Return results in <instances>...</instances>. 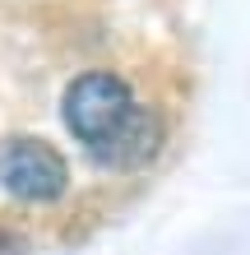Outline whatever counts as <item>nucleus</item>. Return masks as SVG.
Masks as SVG:
<instances>
[{"label": "nucleus", "mask_w": 250, "mask_h": 255, "mask_svg": "<svg viewBox=\"0 0 250 255\" xmlns=\"http://www.w3.org/2000/svg\"><path fill=\"white\" fill-rule=\"evenodd\" d=\"M130 107H135L130 84L116 79L111 70H88V74H79V79L65 88V102H61L65 126H70V134H75L83 148L102 144L130 116Z\"/></svg>", "instance_id": "f257e3e1"}, {"label": "nucleus", "mask_w": 250, "mask_h": 255, "mask_svg": "<svg viewBox=\"0 0 250 255\" xmlns=\"http://www.w3.org/2000/svg\"><path fill=\"white\" fill-rule=\"evenodd\" d=\"M158 144H163V121H158V112L149 107H130V116L121 126H116L102 144H93L88 153H93L102 167H111V172H135L144 167L153 153H158Z\"/></svg>", "instance_id": "7ed1b4c3"}, {"label": "nucleus", "mask_w": 250, "mask_h": 255, "mask_svg": "<svg viewBox=\"0 0 250 255\" xmlns=\"http://www.w3.org/2000/svg\"><path fill=\"white\" fill-rule=\"evenodd\" d=\"M0 255H28L23 237H14V232H5V228H0Z\"/></svg>", "instance_id": "20e7f679"}, {"label": "nucleus", "mask_w": 250, "mask_h": 255, "mask_svg": "<svg viewBox=\"0 0 250 255\" xmlns=\"http://www.w3.org/2000/svg\"><path fill=\"white\" fill-rule=\"evenodd\" d=\"M65 158L56 153L47 139H33V134H19V139L0 144V186H5L14 200L28 204H51L65 195Z\"/></svg>", "instance_id": "f03ea898"}]
</instances>
